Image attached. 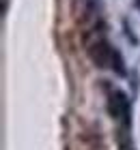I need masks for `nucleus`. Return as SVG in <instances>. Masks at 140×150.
Returning <instances> with one entry per match:
<instances>
[{
  "label": "nucleus",
  "instance_id": "f257e3e1",
  "mask_svg": "<svg viewBox=\"0 0 140 150\" xmlns=\"http://www.w3.org/2000/svg\"><path fill=\"white\" fill-rule=\"evenodd\" d=\"M108 114L118 122L121 131H131V101L118 88H112L108 92Z\"/></svg>",
  "mask_w": 140,
  "mask_h": 150
},
{
  "label": "nucleus",
  "instance_id": "f03ea898",
  "mask_svg": "<svg viewBox=\"0 0 140 150\" xmlns=\"http://www.w3.org/2000/svg\"><path fill=\"white\" fill-rule=\"evenodd\" d=\"M84 45H86V56H88V60L97 67V69H110L114 47L108 43V39H106L103 32H101V35H97L93 41L84 43Z\"/></svg>",
  "mask_w": 140,
  "mask_h": 150
},
{
  "label": "nucleus",
  "instance_id": "7ed1b4c3",
  "mask_svg": "<svg viewBox=\"0 0 140 150\" xmlns=\"http://www.w3.org/2000/svg\"><path fill=\"white\" fill-rule=\"evenodd\" d=\"M97 11H99V0H75L73 2V15L82 26L95 22Z\"/></svg>",
  "mask_w": 140,
  "mask_h": 150
},
{
  "label": "nucleus",
  "instance_id": "20e7f679",
  "mask_svg": "<svg viewBox=\"0 0 140 150\" xmlns=\"http://www.w3.org/2000/svg\"><path fill=\"white\" fill-rule=\"evenodd\" d=\"M110 71H114V75L118 77H125L127 75V67H125V60H123V54L114 47V54H112V64H110Z\"/></svg>",
  "mask_w": 140,
  "mask_h": 150
},
{
  "label": "nucleus",
  "instance_id": "39448f33",
  "mask_svg": "<svg viewBox=\"0 0 140 150\" xmlns=\"http://www.w3.org/2000/svg\"><path fill=\"white\" fill-rule=\"evenodd\" d=\"M125 32H127V39L131 41V43H134V45H138V39H136V35H134V30H129L127 22H125Z\"/></svg>",
  "mask_w": 140,
  "mask_h": 150
},
{
  "label": "nucleus",
  "instance_id": "423d86ee",
  "mask_svg": "<svg viewBox=\"0 0 140 150\" xmlns=\"http://www.w3.org/2000/svg\"><path fill=\"white\" fill-rule=\"evenodd\" d=\"M134 4H136V9L140 11V0H134Z\"/></svg>",
  "mask_w": 140,
  "mask_h": 150
},
{
  "label": "nucleus",
  "instance_id": "0eeeda50",
  "mask_svg": "<svg viewBox=\"0 0 140 150\" xmlns=\"http://www.w3.org/2000/svg\"><path fill=\"white\" fill-rule=\"evenodd\" d=\"M131 150H134V148H131Z\"/></svg>",
  "mask_w": 140,
  "mask_h": 150
}]
</instances>
